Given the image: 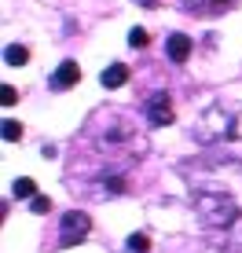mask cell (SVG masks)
<instances>
[{
    "label": "cell",
    "mask_w": 242,
    "mask_h": 253,
    "mask_svg": "<svg viewBox=\"0 0 242 253\" xmlns=\"http://www.w3.org/2000/svg\"><path fill=\"white\" fill-rule=\"evenodd\" d=\"M92 231V216L84 213V209H66L63 220H59V246H77V242H84Z\"/></svg>",
    "instance_id": "3"
},
{
    "label": "cell",
    "mask_w": 242,
    "mask_h": 253,
    "mask_svg": "<svg viewBox=\"0 0 242 253\" xmlns=\"http://www.w3.org/2000/svg\"><path fill=\"white\" fill-rule=\"evenodd\" d=\"M11 195H15V198H33V195H37V184H33L30 176H19V180L11 184Z\"/></svg>",
    "instance_id": "10"
},
{
    "label": "cell",
    "mask_w": 242,
    "mask_h": 253,
    "mask_svg": "<svg viewBox=\"0 0 242 253\" xmlns=\"http://www.w3.org/2000/svg\"><path fill=\"white\" fill-rule=\"evenodd\" d=\"M239 0H180V7H184L187 15H198V19H205V15H224V11H231Z\"/></svg>",
    "instance_id": "5"
},
{
    "label": "cell",
    "mask_w": 242,
    "mask_h": 253,
    "mask_svg": "<svg viewBox=\"0 0 242 253\" xmlns=\"http://www.w3.org/2000/svg\"><path fill=\"white\" fill-rule=\"evenodd\" d=\"M147 41H151V33H147V30H140V26H136V30L128 33V44H132V48H143Z\"/></svg>",
    "instance_id": "14"
},
{
    "label": "cell",
    "mask_w": 242,
    "mask_h": 253,
    "mask_svg": "<svg viewBox=\"0 0 242 253\" xmlns=\"http://www.w3.org/2000/svg\"><path fill=\"white\" fill-rule=\"evenodd\" d=\"M81 81V70H77L74 59H66V63H59V70H51V77H48V84L55 92H66V88H74V84Z\"/></svg>",
    "instance_id": "6"
},
{
    "label": "cell",
    "mask_w": 242,
    "mask_h": 253,
    "mask_svg": "<svg viewBox=\"0 0 242 253\" xmlns=\"http://www.w3.org/2000/svg\"><path fill=\"white\" fill-rule=\"evenodd\" d=\"M195 213H198V220H202L205 228H217V231L242 220L235 195H228V191H198L195 195Z\"/></svg>",
    "instance_id": "1"
},
{
    "label": "cell",
    "mask_w": 242,
    "mask_h": 253,
    "mask_svg": "<svg viewBox=\"0 0 242 253\" xmlns=\"http://www.w3.org/2000/svg\"><path fill=\"white\" fill-rule=\"evenodd\" d=\"M30 209H33L37 216H44L48 209H51V198H44V195H33V198H30Z\"/></svg>",
    "instance_id": "13"
},
{
    "label": "cell",
    "mask_w": 242,
    "mask_h": 253,
    "mask_svg": "<svg viewBox=\"0 0 242 253\" xmlns=\"http://www.w3.org/2000/svg\"><path fill=\"white\" fill-rule=\"evenodd\" d=\"M125 250H128V253H147V250H151V239H147L143 231H136V235H128Z\"/></svg>",
    "instance_id": "11"
},
{
    "label": "cell",
    "mask_w": 242,
    "mask_h": 253,
    "mask_svg": "<svg viewBox=\"0 0 242 253\" xmlns=\"http://www.w3.org/2000/svg\"><path fill=\"white\" fill-rule=\"evenodd\" d=\"M191 55V37L187 33H169L165 37V59L169 63H184Z\"/></svg>",
    "instance_id": "7"
},
{
    "label": "cell",
    "mask_w": 242,
    "mask_h": 253,
    "mask_svg": "<svg viewBox=\"0 0 242 253\" xmlns=\"http://www.w3.org/2000/svg\"><path fill=\"white\" fill-rule=\"evenodd\" d=\"M15 99H19V95H15L11 84H0V103H4V107H15Z\"/></svg>",
    "instance_id": "15"
},
{
    "label": "cell",
    "mask_w": 242,
    "mask_h": 253,
    "mask_svg": "<svg viewBox=\"0 0 242 253\" xmlns=\"http://www.w3.org/2000/svg\"><path fill=\"white\" fill-rule=\"evenodd\" d=\"M0 132H4V139H7V143H15V139L22 136V125H19V121H11V118H7V121H4V128H0Z\"/></svg>",
    "instance_id": "12"
},
{
    "label": "cell",
    "mask_w": 242,
    "mask_h": 253,
    "mask_svg": "<svg viewBox=\"0 0 242 253\" xmlns=\"http://www.w3.org/2000/svg\"><path fill=\"white\" fill-rule=\"evenodd\" d=\"M26 59H30V51H26L22 44H7V48H4V63H7V66H22Z\"/></svg>",
    "instance_id": "9"
},
{
    "label": "cell",
    "mask_w": 242,
    "mask_h": 253,
    "mask_svg": "<svg viewBox=\"0 0 242 253\" xmlns=\"http://www.w3.org/2000/svg\"><path fill=\"white\" fill-rule=\"evenodd\" d=\"M125 81H128V66H125V63H110V66L99 74V84H103V88H121Z\"/></svg>",
    "instance_id": "8"
},
{
    "label": "cell",
    "mask_w": 242,
    "mask_h": 253,
    "mask_svg": "<svg viewBox=\"0 0 242 253\" xmlns=\"http://www.w3.org/2000/svg\"><path fill=\"white\" fill-rule=\"evenodd\" d=\"M143 121H147L151 128H165L169 121H172V99H169L165 88H158L151 99L143 103Z\"/></svg>",
    "instance_id": "4"
},
{
    "label": "cell",
    "mask_w": 242,
    "mask_h": 253,
    "mask_svg": "<svg viewBox=\"0 0 242 253\" xmlns=\"http://www.w3.org/2000/svg\"><path fill=\"white\" fill-rule=\"evenodd\" d=\"M195 136L202 139V143H231V139L239 136V121L235 114H231L228 107H209V110H202V118H198V125H195Z\"/></svg>",
    "instance_id": "2"
},
{
    "label": "cell",
    "mask_w": 242,
    "mask_h": 253,
    "mask_svg": "<svg viewBox=\"0 0 242 253\" xmlns=\"http://www.w3.org/2000/svg\"><path fill=\"white\" fill-rule=\"evenodd\" d=\"M132 4H140V7H154L158 0H132Z\"/></svg>",
    "instance_id": "16"
}]
</instances>
